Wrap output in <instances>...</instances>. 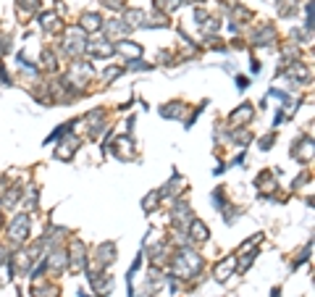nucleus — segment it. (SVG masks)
Here are the masks:
<instances>
[{"label": "nucleus", "mask_w": 315, "mask_h": 297, "mask_svg": "<svg viewBox=\"0 0 315 297\" xmlns=\"http://www.w3.org/2000/svg\"><path fill=\"white\" fill-rule=\"evenodd\" d=\"M27 221H29L27 216H18V218H16V226H13V239H24V237H27V234H24V232H27Z\"/></svg>", "instance_id": "obj_1"}, {"label": "nucleus", "mask_w": 315, "mask_h": 297, "mask_svg": "<svg viewBox=\"0 0 315 297\" xmlns=\"http://www.w3.org/2000/svg\"><path fill=\"white\" fill-rule=\"evenodd\" d=\"M192 237L194 239H208V229H205V224H192Z\"/></svg>", "instance_id": "obj_2"}, {"label": "nucleus", "mask_w": 315, "mask_h": 297, "mask_svg": "<svg viewBox=\"0 0 315 297\" xmlns=\"http://www.w3.org/2000/svg\"><path fill=\"white\" fill-rule=\"evenodd\" d=\"M82 21H84L87 29H97V27H100V16H97V13H87Z\"/></svg>", "instance_id": "obj_3"}, {"label": "nucleus", "mask_w": 315, "mask_h": 297, "mask_svg": "<svg viewBox=\"0 0 315 297\" xmlns=\"http://www.w3.org/2000/svg\"><path fill=\"white\" fill-rule=\"evenodd\" d=\"M116 50H119V53H124V55H140V48H134L131 42H121Z\"/></svg>", "instance_id": "obj_4"}, {"label": "nucleus", "mask_w": 315, "mask_h": 297, "mask_svg": "<svg viewBox=\"0 0 315 297\" xmlns=\"http://www.w3.org/2000/svg\"><path fill=\"white\" fill-rule=\"evenodd\" d=\"M231 266H234V261H226V263H223V266H218V279H226V273L231 271Z\"/></svg>", "instance_id": "obj_5"}]
</instances>
